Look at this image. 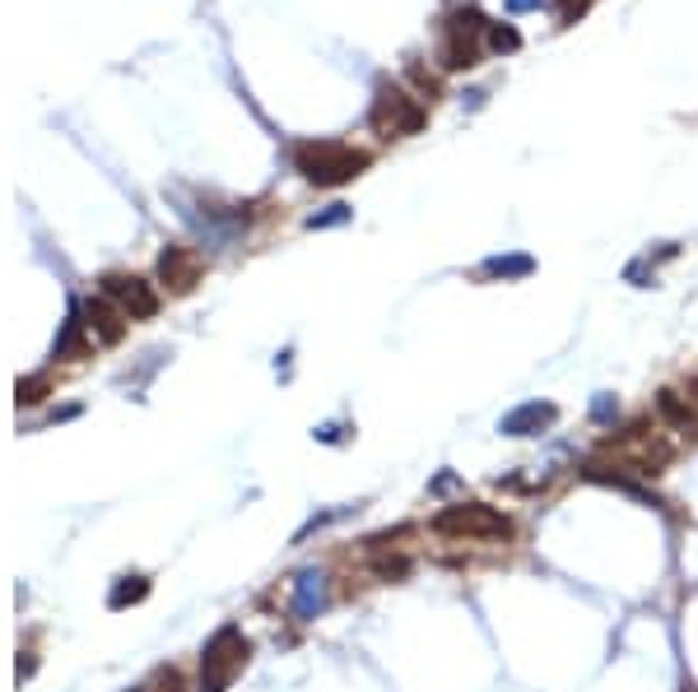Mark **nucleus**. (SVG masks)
Instances as JSON below:
<instances>
[{
	"mask_svg": "<svg viewBox=\"0 0 698 692\" xmlns=\"http://www.w3.org/2000/svg\"><path fill=\"white\" fill-rule=\"evenodd\" d=\"M591 423H597V428H615V418H619V401L610 391H601V395H591Z\"/></svg>",
	"mask_w": 698,
	"mask_h": 692,
	"instance_id": "nucleus-13",
	"label": "nucleus"
},
{
	"mask_svg": "<svg viewBox=\"0 0 698 692\" xmlns=\"http://www.w3.org/2000/svg\"><path fill=\"white\" fill-rule=\"evenodd\" d=\"M452 488H456V474H443V478H433L429 493H452Z\"/></svg>",
	"mask_w": 698,
	"mask_h": 692,
	"instance_id": "nucleus-20",
	"label": "nucleus"
},
{
	"mask_svg": "<svg viewBox=\"0 0 698 692\" xmlns=\"http://www.w3.org/2000/svg\"><path fill=\"white\" fill-rule=\"evenodd\" d=\"M540 0H508V10H535Z\"/></svg>",
	"mask_w": 698,
	"mask_h": 692,
	"instance_id": "nucleus-21",
	"label": "nucleus"
},
{
	"mask_svg": "<svg viewBox=\"0 0 698 692\" xmlns=\"http://www.w3.org/2000/svg\"><path fill=\"white\" fill-rule=\"evenodd\" d=\"M657 409L666 414V423H676V428H689L694 423V409L680 401V391H657Z\"/></svg>",
	"mask_w": 698,
	"mask_h": 692,
	"instance_id": "nucleus-12",
	"label": "nucleus"
},
{
	"mask_svg": "<svg viewBox=\"0 0 698 692\" xmlns=\"http://www.w3.org/2000/svg\"><path fill=\"white\" fill-rule=\"evenodd\" d=\"M85 326H89L102 344H117L121 330H126V312H121L112 298H89V303H85Z\"/></svg>",
	"mask_w": 698,
	"mask_h": 692,
	"instance_id": "nucleus-10",
	"label": "nucleus"
},
{
	"mask_svg": "<svg viewBox=\"0 0 698 692\" xmlns=\"http://www.w3.org/2000/svg\"><path fill=\"white\" fill-rule=\"evenodd\" d=\"M159 279L173 288V293H191L196 279H200V260L191 247H168L159 256Z\"/></svg>",
	"mask_w": 698,
	"mask_h": 692,
	"instance_id": "nucleus-9",
	"label": "nucleus"
},
{
	"mask_svg": "<svg viewBox=\"0 0 698 692\" xmlns=\"http://www.w3.org/2000/svg\"><path fill=\"white\" fill-rule=\"evenodd\" d=\"M326 600H331V581L322 567H307L294 576V619L298 623H313L326 609Z\"/></svg>",
	"mask_w": 698,
	"mask_h": 692,
	"instance_id": "nucleus-8",
	"label": "nucleus"
},
{
	"mask_svg": "<svg viewBox=\"0 0 698 692\" xmlns=\"http://www.w3.org/2000/svg\"><path fill=\"white\" fill-rule=\"evenodd\" d=\"M591 6V0H559V14H563V23H573L582 10Z\"/></svg>",
	"mask_w": 698,
	"mask_h": 692,
	"instance_id": "nucleus-19",
	"label": "nucleus"
},
{
	"mask_svg": "<svg viewBox=\"0 0 698 692\" xmlns=\"http://www.w3.org/2000/svg\"><path fill=\"white\" fill-rule=\"evenodd\" d=\"M247 636L238 632V627H219L215 636H210V646H205V655H200V692H224L228 683H233V674L247 664Z\"/></svg>",
	"mask_w": 698,
	"mask_h": 692,
	"instance_id": "nucleus-4",
	"label": "nucleus"
},
{
	"mask_svg": "<svg viewBox=\"0 0 698 692\" xmlns=\"http://www.w3.org/2000/svg\"><path fill=\"white\" fill-rule=\"evenodd\" d=\"M345 219H350V209H345V205H331L326 215H313V219H307V228H331V224H345Z\"/></svg>",
	"mask_w": 698,
	"mask_h": 692,
	"instance_id": "nucleus-18",
	"label": "nucleus"
},
{
	"mask_svg": "<svg viewBox=\"0 0 698 692\" xmlns=\"http://www.w3.org/2000/svg\"><path fill=\"white\" fill-rule=\"evenodd\" d=\"M489 51H499V57H503V51H517V47H522V33H517L512 29V23H489Z\"/></svg>",
	"mask_w": 698,
	"mask_h": 692,
	"instance_id": "nucleus-14",
	"label": "nucleus"
},
{
	"mask_svg": "<svg viewBox=\"0 0 698 692\" xmlns=\"http://www.w3.org/2000/svg\"><path fill=\"white\" fill-rule=\"evenodd\" d=\"M145 595H149V581H145V576H121V585L112 591V609L136 604V600H145Z\"/></svg>",
	"mask_w": 698,
	"mask_h": 692,
	"instance_id": "nucleus-15",
	"label": "nucleus"
},
{
	"mask_svg": "<svg viewBox=\"0 0 698 692\" xmlns=\"http://www.w3.org/2000/svg\"><path fill=\"white\" fill-rule=\"evenodd\" d=\"M368 164H373L368 149H354V145H341V140H303L294 149V168L313 181V186L354 181Z\"/></svg>",
	"mask_w": 698,
	"mask_h": 692,
	"instance_id": "nucleus-1",
	"label": "nucleus"
},
{
	"mask_svg": "<svg viewBox=\"0 0 698 692\" xmlns=\"http://www.w3.org/2000/svg\"><path fill=\"white\" fill-rule=\"evenodd\" d=\"M480 33H489V23L480 19V10H456L448 19L443 47H438V61H443V70H471L480 61V47H475Z\"/></svg>",
	"mask_w": 698,
	"mask_h": 692,
	"instance_id": "nucleus-5",
	"label": "nucleus"
},
{
	"mask_svg": "<svg viewBox=\"0 0 698 692\" xmlns=\"http://www.w3.org/2000/svg\"><path fill=\"white\" fill-rule=\"evenodd\" d=\"M373 572H377L382 581H405V576H410V557H377Z\"/></svg>",
	"mask_w": 698,
	"mask_h": 692,
	"instance_id": "nucleus-16",
	"label": "nucleus"
},
{
	"mask_svg": "<svg viewBox=\"0 0 698 692\" xmlns=\"http://www.w3.org/2000/svg\"><path fill=\"white\" fill-rule=\"evenodd\" d=\"M368 126L377 130L382 140H405V136H420L424 130V108L410 98L401 85H382L377 98H373V112H368Z\"/></svg>",
	"mask_w": 698,
	"mask_h": 692,
	"instance_id": "nucleus-3",
	"label": "nucleus"
},
{
	"mask_svg": "<svg viewBox=\"0 0 698 692\" xmlns=\"http://www.w3.org/2000/svg\"><path fill=\"white\" fill-rule=\"evenodd\" d=\"M554 423H559L554 401H527V405H517L499 418V433L503 437H540V433H550Z\"/></svg>",
	"mask_w": 698,
	"mask_h": 692,
	"instance_id": "nucleus-7",
	"label": "nucleus"
},
{
	"mask_svg": "<svg viewBox=\"0 0 698 692\" xmlns=\"http://www.w3.org/2000/svg\"><path fill=\"white\" fill-rule=\"evenodd\" d=\"M102 298H112L131 322H149L154 312H159V298H154V288L136 275H108L102 279Z\"/></svg>",
	"mask_w": 698,
	"mask_h": 692,
	"instance_id": "nucleus-6",
	"label": "nucleus"
},
{
	"mask_svg": "<svg viewBox=\"0 0 698 692\" xmlns=\"http://www.w3.org/2000/svg\"><path fill=\"white\" fill-rule=\"evenodd\" d=\"M531 270H535V260H531V256H522V251L489 256V260L480 265V275H484V279H527Z\"/></svg>",
	"mask_w": 698,
	"mask_h": 692,
	"instance_id": "nucleus-11",
	"label": "nucleus"
},
{
	"mask_svg": "<svg viewBox=\"0 0 698 692\" xmlns=\"http://www.w3.org/2000/svg\"><path fill=\"white\" fill-rule=\"evenodd\" d=\"M410 79H415V85H420V93H424L429 102L438 98V79H433V75H429V70L420 66V61H410Z\"/></svg>",
	"mask_w": 698,
	"mask_h": 692,
	"instance_id": "nucleus-17",
	"label": "nucleus"
},
{
	"mask_svg": "<svg viewBox=\"0 0 698 692\" xmlns=\"http://www.w3.org/2000/svg\"><path fill=\"white\" fill-rule=\"evenodd\" d=\"M433 535L443 540H512V516L499 507H484V502H452L429 521Z\"/></svg>",
	"mask_w": 698,
	"mask_h": 692,
	"instance_id": "nucleus-2",
	"label": "nucleus"
}]
</instances>
